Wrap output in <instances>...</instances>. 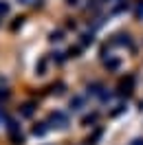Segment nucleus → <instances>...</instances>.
<instances>
[{
	"mask_svg": "<svg viewBox=\"0 0 143 145\" xmlns=\"http://www.w3.org/2000/svg\"><path fill=\"white\" fill-rule=\"evenodd\" d=\"M136 13H139V16H143V5L139 7V11H136Z\"/></svg>",
	"mask_w": 143,
	"mask_h": 145,
	"instance_id": "1",
	"label": "nucleus"
}]
</instances>
